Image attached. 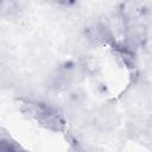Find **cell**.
Here are the masks:
<instances>
[{"label":"cell","mask_w":152,"mask_h":152,"mask_svg":"<svg viewBox=\"0 0 152 152\" xmlns=\"http://www.w3.org/2000/svg\"><path fill=\"white\" fill-rule=\"evenodd\" d=\"M27 109L28 114L45 128L51 131H62L64 128V120L53 107L40 102H28Z\"/></svg>","instance_id":"obj_1"},{"label":"cell","mask_w":152,"mask_h":152,"mask_svg":"<svg viewBox=\"0 0 152 152\" xmlns=\"http://www.w3.org/2000/svg\"><path fill=\"white\" fill-rule=\"evenodd\" d=\"M114 50L116 56L121 59V62L129 69L135 66V58H134V53L127 48V46H122V45H114Z\"/></svg>","instance_id":"obj_2"},{"label":"cell","mask_w":152,"mask_h":152,"mask_svg":"<svg viewBox=\"0 0 152 152\" xmlns=\"http://www.w3.org/2000/svg\"><path fill=\"white\" fill-rule=\"evenodd\" d=\"M0 152H26V151H24L17 142L2 137L0 142Z\"/></svg>","instance_id":"obj_3"}]
</instances>
